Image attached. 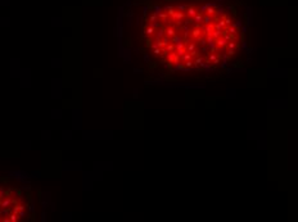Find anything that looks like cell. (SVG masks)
<instances>
[{
	"mask_svg": "<svg viewBox=\"0 0 298 222\" xmlns=\"http://www.w3.org/2000/svg\"><path fill=\"white\" fill-rule=\"evenodd\" d=\"M166 67H167L168 69H171V68L174 67V64H172V63H168V62H167V64H166Z\"/></svg>",
	"mask_w": 298,
	"mask_h": 222,
	"instance_id": "4316f807",
	"label": "cell"
},
{
	"mask_svg": "<svg viewBox=\"0 0 298 222\" xmlns=\"http://www.w3.org/2000/svg\"><path fill=\"white\" fill-rule=\"evenodd\" d=\"M152 43H153V39H152V37H147V40H145V46H147V48H150Z\"/></svg>",
	"mask_w": 298,
	"mask_h": 222,
	"instance_id": "44dd1931",
	"label": "cell"
},
{
	"mask_svg": "<svg viewBox=\"0 0 298 222\" xmlns=\"http://www.w3.org/2000/svg\"><path fill=\"white\" fill-rule=\"evenodd\" d=\"M198 12H199V9H198L197 5H194V4H189L188 8H186V10H185V14H186V17H189V18L193 19V17L197 14Z\"/></svg>",
	"mask_w": 298,
	"mask_h": 222,
	"instance_id": "7a4b0ae2",
	"label": "cell"
},
{
	"mask_svg": "<svg viewBox=\"0 0 298 222\" xmlns=\"http://www.w3.org/2000/svg\"><path fill=\"white\" fill-rule=\"evenodd\" d=\"M185 48H186V51H188V53H192V51L197 50V43H195L194 40H190L189 43L185 45Z\"/></svg>",
	"mask_w": 298,
	"mask_h": 222,
	"instance_id": "52a82bcc",
	"label": "cell"
},
{
	"mask_svg": "<svg viewBox=\"0 0 298 222\" xmlns=\"http://www.w3.org/2000/svg\"><path fill=\"white\" fill-rule=\"evenodd\" d=\"M158 21V16L155 14V13H153V14H150L149 17H148V22L149 23H153V22H157Z\"/></svg>",
	"mask_w": 298,
	"mask_h": 222,
	"instance_id": "9a60e30c",
	"label": "cell"
},
{
	"mask_svg": "<svg viewBox=\"0 0 298 222\" xmlns=\"http://www.w3.org/2000/svg\"><path fill=\"white\" fill-rule=\"evenodd\" d=\"M170 43H172V44H175V45L179 44V43H182V36L177 32L175 36H172L171 39H170Z\"/></svg>",
	"mask_w": 298,
	"mask_h": 222,
	"instance_id": "ba28073f",
	"label": "cell"
},
{
	"mask_svg": "<svg viewBox=\"0 0 298 222\" xmlns=\"http://www.w3.org/2000/svg\"><path fill=\"white\" fill-rule=\"evenodd\" d=\"M153 54H154V55H161V48L153 49Z\"/></svg>",
	"mask_w": 298,
	"mask_h": 222,
	"instance_id": "d4e9b609",
	"label": "cell"
},
{
	"mask_svg": "<svg viewBox=\"0 0 298 222\" xmlns=\"http://www.w3.org/2000/svg\"><path fill=\"white\" fill-rule=\"evenodd\" d=\"M240 66H243V63H242V62H236V63L234 64V67H240Z\"/></svg>",
	"mask_w": 298,
	"mask_h": 222,
	"instance_id": "83f0119b",
	"label": "cell"
},
{
	"mask_svg": "<svg viewBox=\"0 0 298 222\" xmlns=\"http://www.w3.org/2000/svg\"><path fill=\"white\" fill-rule=\"evenodd\" d=\"M168 54V51L166 50V48H161V57H166Z\"/></svg>",
	"mask_w": 298,
	"mask_h": 222,
	"instance_id": "cb8c5ba5",
	"label": "cell"
},
{
	"mask_svg": "<svg viewBox=\"0 0 298 222\" xmlns=\"http://www.w3.org/2000/svg\"><path fill=\"white\" fill-rule=\"evenodd\" d=\"M211 36L213 37V39L221 37V36H222V30H213V31H212V34H211Z\"/></svg>",
	"mask_w": 298,
	"mask_h": 222,
	"instance_id": "4fadbf2b",
	"label": "cell"
},
{
	"mask_svg": "<svg viewBox=\"0 0 298 222\" xmlns=\"http://www.w3.org/2000/svg\"><path fill=\"white\" fill-rule=\"evenodd\" d=\"M231 26H233V27H235V28H238V30H239V27L242 26V21H240V19H236V21H235V23H231Z\"/></svg>",
	"mask_w": 298,
	"mask_h": 222,
	"instance_id": "ffe728a7",
	"label": "cell"
},
{
	"mask_svg": "<svg viewBox=\"0 0 298 222\" xmlns=\"http://www.w3.org/2000/svg\"><path fill=\"white\" fill-rule=\"evenodd\" d=\"M202 36V28H201V24H195L194 28H190V37L192 40H197L198 37Z\"/></svg>",
	"mask_w": 298,
	"mask_h": 222,
	"instance_id": "6da1fadb",
	"label": "cell"
},
{
	"mask_svg": "<svg viewBox=\"0 0 298 222\" xmlns=\"http://www.w3.org/2000/svg\"><path fill=\"white\" fill-rule=\"evenodd\" d=\"M202 23H203V24H208V23H212V16H208V14H203V19H202Z\"/></svg>",
	"mask_w": 298,
	"mask_h": 222,
	"instance_id": "5bb4252c",
	"label": "cell"
},
{
	"mask_svg": "<svg viewBox=\"0 0 298 222\" xmlns=\"http://www.w3.org/2000/svg\"><path fill=\"white\" fill-rule=\"evenodd\" d=\"M188 5H189V4H179V5L175 7V8H176V10H180V12H184V13H185Z\"/></svg>",
	"mask_w": 298,
	"mask_h": 222,
	"instance_id": "e0dca14e",
	"label": "cell"
},
{
	"mask_svg": "<svg viewBox=\"0 0 298 222\" xmlns=\"http://www.w3.org/2000/svg\"><path fill=\"white\" fill-rule=\"evenodd\" d=\"M166 50L168 51V53H172V51H175V44H172V43H168L166 46Z\"/></svg>",
	"mask_w": 298,
	"mask_h": 222,
	"instance_id": "2e32d148",
	"label": "cell"
},
{
	"mask_svg": "<svg viewBox=\"0 0 298 222\" xmlns=\"http://www.w3.org/2000/svg\"><path fill=\"white\" fill-rule=\"evenodd\" d=\"M203 60H204V59H203L202 57H199V55H198V57H195V59L193 60V64H194V66H199Z\"/></svg>",
	"mask_w": 298,
	"mask_h": 222,
	"instance_id": "ac0fdd59",
	"label": "cell"
},
{
	"mask_svg": "<svg viewBox=\"0 0 298 222\" xmlns=\"http://www.w3.org/2000/svg\"><path fill=\"white\" fill-rule=\"evenodd\" d=\"M165 24H162L161 27H158L157 30H155V34H154V36H155V40H158V39H162L163 36H165Z\"/></svg>",
	"mask_w": 298,
	"mask_h": 222,
	"instance_id": "8992f818",
	"label": "cell"
},
{
	"mask_svg": "<svg viewBox=\"0 0 298 222\" xmlns=\"http://www.w3.org/2000/svg\"><path fill=\"white\" fill-rule=\"evenodd\" d=\"M150 48H152V49H155V48H158V44L155 43V41H153V43H152V45H150Z\"/></svg>",
	"mask_w": 298,
	"mask_h": 222,
	"instance_id": "484cf974",
	"label": "cell"
},
{
	"mask_svg": "<svg viewBox=\"0 0 298 222\" xmlns=\"http://www.w3.org/2000/svg\"><path fill=\"white\" fill-rule=\"evenodd\" d=\"M220 60H221V58L219 57V55L216 54V53H211V54H208V57L206 58V62L207 63H209V64H219L220 63Z\"/></svg>",
	"mask_w": 298,
	"mask_h": 222,
	"instance_id": "3957f363",
	"label": "cell"
},
{
	"mask_svg": "<svg viewBox=\"0 0 298 222\" xmlns=\"http://www.w3.org/2000/svg\"><path fill=\"white\" fill-rule=\"evenodd\" d=\"M190 59H193V57L190 55V53H188V51L180 57V62H186V60H190Z\"/></svg>",
	"mask_w": 298,
	"mask_h": 222,
	"instance_id": "8fae6325",
	"label": "cell"
},
{
	"mask_svg": "<svg viewBox=\"0 0 298 222\" xmlns=\"http://www.w3.org/2000/svg\"><path fill=\"white\" fill-rule=\"evenodd\" d=\"M226 54H228L230 58H231V57H234V55H235V49H229L228 51H226Z\"/></svg>",
	"mask_w": 298,
	"mask_h": 222,
	"instance_id": "7402d4cb",
	"label": "cell"
},
{
	"mask_svg": "<svg viewBox=\"0 0 298 222\" xmlns=\"http://www.w3.org/2000/svg\"><path fill=\"white\" fill-rule=\"evenodd\" d=\"M202 28V36H211L212 31H213V23H208V24H204Z\"/></svg>",
	"mask_w": 298,
	"mask_h": 222,
	"instance_id": "277c9868",
	"label": "cell"
},
{
	"mask_svg": "<svg viewBox=\"0 0 298 222\" xmlns=\"http://www.w3.org/2000/svg\"><path fill=\"white\" fill-rule=\"evenodd\" d=\"M144 34L147 35V37H153L154 34H155V28L153 26H150V23H148L144 28Z\"/></svg>",
	"mask_w": 298,
	"mask_h": 222,
	"instance_id": "5b68a950",
	"label": "cell"
},
{
	"mask_svg": "<svg viewBox=\"0 0 298 222\" xmlns=\"http://www.w3.org/2000/svg\"><path fill=\"white\" fill-rule=\"evenodd\" d=\"M175 69L176 71H189L190 68H186L184 66V63H177V64H175Z\"/></svg>",
	"mask_w": 298,
	"mask_h": 222,
	"instance_id": "7c38bea8",
	"label": "cell"
},
{
	"mask_svg": "<svg viewBox=\"0 0 298 222\" xmlns=\"http://www.w3.org/2000/svg\"><path fill=\"white\" fill-rule=\"evenodd\" d=\"M182 63H184V66H185L186 68H192V67H194V64H193V59L186 60V62H182Z\"/></svg>",
	"mask_w": 298,
	"mask_h": 222,
	"instance_id": "d6986e66",
	"label": "cell"
},
{
	"mask_svg": "<svg viewBox=\"0 0 298 222\" xmlns=\"http://www.w3.org/2000/svg\"><path fill=\"white\" fill-rule=\"evenodd\" d=\"M163 10L167 13V16H168V17H172V16H174V13L176 12V8L172 7V5H168V7H165Z\"/></svg>",
	"mask_w": 298,
	"mask_h": 222,
	"instance_id": "30bf717a",
	"label": "cell"
},
{
	"mask_svg": "<svg viewBox=\"0 0 298 222\" xmlns=\"http://www.w3.org/2000/svg\"><path fill=\"white\" fill-rule=\"evenodd\" d=\"M202 19H203V13H201V12H198L197 14L193 17V23H195V24H201L202 23Z\"/></svg>",
	"mask_w": 298,
	"mask_h": 222,
	"instance_id": "9c48e42d",
	"label": "cell"
},
{
	"mask_svg": "<svg viewBox=\"0 0 298 222\" xmlns=\"http://www.w3.org/2000/svg\"><path fill=\"white\" fill-rule=\"evenodd\" d=\"M161 12H162V8H161V7H158V5H155V7H154V13H155L157 16Z\"/></svg>",
	"mask_w": 298,
	"mask_h": 222,
	"instance_id": "603a6c76",
	"label": "cell"
}]
</instances>
